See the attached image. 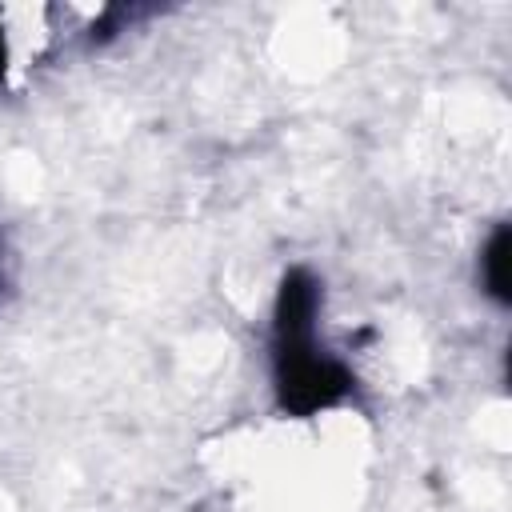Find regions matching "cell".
<instances>
[{
  "label": "cell",
  "mask_w": 512,
  "mask_h": 512,
  "mask_svg": "<svg viewBox=\"0 0 512 512\" xmlns=\"http://www.w3.org/2000/svg\"><path fill=\"white\" fill-rule=\"evenodd\" d=\"M316 316L320 280L308 268H288L272 308V384L280 412L296 420L336 408L356 392L352 368L316 340Z\"/></svg>",
  "instance_id": "cell-1"
},
{
  "label": "cell",
  "mask_w": 512,
  "mask_h": 512,
  "mask_svg": "<svg viewBox=\"0 0 512 512\" xmlns=\"http://www.w3.org/2000/svg\"><path fill=\"white\" fill-rule=\"evenodd\" d=\"M8 72V44H4V24H0V80Z\"/></svg>",
  "instance_id": "cell-3"
},
{
  "label": "cell",
  "mask_w": 512,
  "mask_h": 512,
  "mask_svg": "<svg viewBox=\"0 0 512 512\" xmlns=\"http://www.w3.org/2000/svg\"><path fill=\"white\" fill-rule=\"evenodd\" d=\"M508 224H500L492 232V240L484 244L480 252V280H484V292L496 300V304H508Z\"/></svg>",
  "instance_id": "cell-2"
}]
</instances>
